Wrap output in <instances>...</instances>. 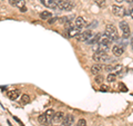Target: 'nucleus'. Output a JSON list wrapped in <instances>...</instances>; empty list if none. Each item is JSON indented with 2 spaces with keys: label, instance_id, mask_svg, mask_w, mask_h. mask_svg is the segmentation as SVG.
<instances>
[{
  "label": "nucleus",
  "instance_id": "obj_1",
  "mask_svg": "<svg viewBox=\"0 0 133 126\" xmlns=\"http://www.w3.org/2000/svg\"><path fill=\"white\" fill-rule=\"evenodd\" d=\"M104 36L108 37L111 41H115L119 39V33H118V29H116L113 25H108L105 27L104 30Z\"/></svg>",
  "mask_w": 133,
  "mask_h": 126
},
{
  "label": "nucleus",
  "instance_id": "obj_2",
  "mask_svg": "<svg viewBox=\"0 0 133 126\" xmlns=\"http://www.w3.org/2000/svg\"><path fill=\"white\" fill-rule=\"evenodd\" d=\"M57 9L70 11V10L73 9V3L71 1H69V0H58L57 1Z\"/></svg>",
  "mask_w": 133,
  "mask_h": 126
},
{
  "label": "nucleus",
  "instance_id": "obj_3",
  "mask_svg": "<svg viewBox=\"0 0 133 126\" xmlns=\"http://www.w3.org/2000/svg\"><path fill=\"white\" fill-rule=\"evenodd\" d=\"M93 60L97 61V62H109V61H112L113 59H112L109 55H107V53L97 51L93 55Z\"/></svg>",
  "mask_w": 133,
  "mask_h": 126
},
{
  "label": "nucleus",
  "instance_id": "obj_4",
  "mask_svg": "<svg viewBox=\"0 0 133 126\" xmlns=\"http://www.w3.org/2000/svg\"><path fill=\"white\" fill-rule=\"evenodd\" d=\"M119 27H120V29H121L122 35H123L124 38H129V37H130V33H131L129 24L127 21H121V22H120V25H119Z\"/></svg>",
  "mask_w": 133,
  "mask_h": 126
},
{
  "label": "nucleus",
  "instance_id": "obj_5",
  "mask_svg": "<svg viewBox=\"0 0 133 126\" xmlns=\"http://www.w3.org/2000/svg\"><path fill=\"white\" fill-rule=\"evenodd\" d=\"M112 12L116 16V17H124L125 15V8L122 6H112Z\"/></svg>",
  "mask_w": 133,
  "mask_h": 126
},
{
  "label": "nucleus",
  "instance_id": "obj_6",
  "mask_svg": "<svg viewBox=\"0 0 133 126\" xmlns=\"http://www.w3.org/2000/svg\"><path fill=\"white\" fill-rule=\"evenodd\" d=\"M91 37H92V32L90 30H87L84 32H80L79 35L77 36V39L79 41H88Z\"/></svg>",
  "mask_w": 133,
  "mask_h": 126
},
{
  "label": "nucleus",
  "instance_id": "obj_7",
  "mask_svg": "<svg viewBox=\"0 0 133 126\" xmlns=\"http://www.w3.org/2000/svg\"><path fill=\"white\" fill-rule=\"evenodd\" d=\"M40 1L44 7L49 8V9H57V1L56 0H40Z\"/></svg>",
  "mask_w": 133,
  "mask_h": 126
},
{
  "label": "nucleus",
  "instance_id": "obj_8",
  "mask_svg": "<svg viewBox=\"0 0 133 126\" xmlns=\"http://www.w3.org/2000/svg\"><path fill=\"white\" fill-rule=\"evenodd\" d=\"M74 123V116L73 115H64V118L62 121V125L63 126H72Z\"/></svg>",
  "mask_w": 133,
  "mask_h": 126
},
{
  "label": "nucleus",
  "instance_id": "obj_9",
  "mask_svg": "<svg viewBox=\"0 0 133 126\" xmlns=\"http://www.w3.org/2000/svg\"><path fill=\"white\" fill-rule=\"evenodd\" d=\"M64 118V114L62 112H57L55 113V115L52 117V122L55 124H59V123H62V121Z\"/></svg>",
  "mask_w": 133,
  "mask_h": 126
},
{
  "label": "nucleus",
  "instance_id": "obj_10",
  "mask_svg": "<svg viewBox=\"0 0 133 126\" xmlns=\"http://www.w3.org/2000/svg\"><path fill=\"white\" fill-rule=\"evenodd\" d=\"M74 26H76L77 28H79V29L85 27V26H87L85 19L83 18V17H77V18H76V21H74Z\"/></svg>",
  "mask_w": 133,
  "mask_h": 126
},
{
  "label": "nucleus",
  "instance_id": "obj_11",
  "mask_svg": "<svg viewBox=\"0 0 133 126\" xmlns=\"http://www.w3.org/2000/svg\"><path fill=\"white\" fill-rule=\"evenodd\" d=\"M20 94H21V93H20L19 89H11V90H9L7 93L8 98H10L11 100H16L20 96Z\"/></svg>",
  "mask_w": 133,
  "mask_h": 126
},
{
  "label": "nucleus",
  "instance_id": "obj_12",
  "mask_svg": "<svg viewBox=\"0 0 133 126\" xmlns=\"http://www.w3.org/2000/svg\"><path fill=\"white\" fill-rule=\"evenodd\" d=\"M103 68H104V67H103L102 64H94L92 67H91V73L93 75H99V74H101Z\"/></svg>",
  "mask_w": 133,
  "mask_h": 126
},
{
  "label": "nucleus",
  "instance_id": "obj_13",
  "mask_svg": "<svg viewBox=\"0 0 133 126\" xmlns=\"http://www.w3.org/2000/svg\"><path fill=\"white\" fill-rule=\"evenodd\" d=\"M66 30H68V37H70V38L76 37V36H78L79 33H80V29L77 28L76 26H72L71 28L66 29Z\"/></svg>",
  "mask_w": 133,
  "mask_h": 126
},
{
  "label": "nucleus",
  "instance_id": "obj_14",
  "mask_svg": "<svg viewBox=\"0 0 133 126\" xmlns=\"http://www.w3.org/2000/svg\"><path fill=\"white\" fill-rule=\"evenodd\" d=\"M112 53L114 54V56H116V57H120V56H122V54L124 53V50H123V48L122 47H120V46H113L112 47Z\"/></svg>",
  "mask_w": 133,
  "mask_h": 126
},
{
  "label": "nucleus",
  "instance_id": "obj_15",
  "mask_svg": "<svg viewBox=\"0 0 133 126\" xmlns=\"http://www.w3.org/2000/svg\"><path fill=\"white\" fill-rule=\"evenodd\" d=\"M51 17H52V14L50 11H48V10H44V11H42L40 14V18L42 20H49Z\"/></svg>",
  "mask_w": 133,
  "mask_h": 126
},
{
  "label": "nucleus",
  "instance_id": "obj_16",
  "mask_svg": "<svg viewBox=\"0 0 133 126\" xmlns=\"http://www.w3.org/2000/svg\"><path fill=\"white\" fill-rule=\"evenodd\" d=\"M100 37H101V35H100V33H97V35H95L94 37H91V38L87 41V43H88L89 45H94V44H97L98 41H99V39H100Z\"/></svg>",
  "mask_w": 133,
  "mask_h": 126
},
{
  "label": "nucleus",
  "instance_id": "obj_17",
  "mask_svg": "<svg viewBox=\"0 0 133 126\" xmlns=\"http://www.w3.org/2000/svg\"><path fill=\"white\" fill-rule=\"evenodd\" d=\"M38 122L41 124V125H45V124H48V118H47V116H45V114H41L39 117H38Z\"/></svg>",
  "mask_w": 133,
  "mask_h": 126
},
{
  "label": "nucleus",
  "instance_id": "obj_18",
  "mask_svg": "<svg viewBox=\"0 0 133 126\" xmlns=\"http://www.w3.org/2000/svg\"><path fill=\"white\" fill-rule=\"evenodd\" d=\"M30 96L27 95V94H24L22 95V97H21V100H20V103H21V105H26V104H29L30 103Z\"/></svg>",
  "mask_w": 133,
  "mask_h": 126
},
{
  "label": "nucleus",
  "instance_id": "obj_19",
  "mask_svg": "<svg viewBox=\"0 0 133 126\" xmlns=\"http://www.w3.org/2000/svg\"><path fill=\"white\" fill-rule=\"evenodd\" d=\"M94 2H95V5H97L98 7H100V8H104L107 6L105 0H94Z\"/></svg>",
  "mask_w": 133,
  "mask_h": 126
},
{
  "label": "nucleus",
  "instance_id": "obj_20",
  "mask_svg": "<svg viewBox=\"0 0 133 126\" xmlns=\"http://www.w3.org/2000/svg\"><path fill=\"white\" fill-rule=\"evenodd\" d=\"M107 81L109 83H114L116 81V75L115 74H109L107 77Z\"/></svg>",
  "mask_w": 133,
  "mask_h": 126
},
{
  "label": "nucleus",
  "instance_id": "obj_21",
  "mask_svg": "<svg viewBox=\"0 0 133 126\" xmlns=\"http://www.w3.org/2000/svg\"><path fill=\"white\" fill-rule=\"evenodd\" d=\"M72 18H73L72 16H69V17H61V18H60V21H61L62 24H66V22L72 21Z\"/></svg>",
  "mask_w": 133,
  "mask_h": 126
},
{
  "label": "nucleus",
  "instance_id": "obj_22",
  "mask_svg": "<svg viewBox=\"0 0 133 126\" xmlns=\"http://www.w3.org/2000/svg\"><path fill=\"white\" fill-rule=\"evenodd\" d=\"M53 115H55V112H53L52 110H48L47 112H45V116H47V118H48V121H50V119H52V117H53Z\"/></svg>",
  "mask_w": 133,
  "mask_h": 126
},
{
  "label": "nucleus",
  "instance_id": "obj_23",
  "mask_svg": "<svg viewBox=\"0 0 133 126\" xmlns=\"http://www.w3.org/2000/svg\"><path fill=\"white\" fill-rule=\"evenodd\" d=\"M103 81H104V78H103L102 75H95V83H98V84H102Z\"/></svg>",
  "mask_w": 133,
  "mask_h": 126
},
{
  "label": "nucleus",
  "instance_id": "obj_24",
  "mask_svg": "<svg viewBox=\"0 0 133 126\" xmlns=\"http://www.w3.org/2000/svg\"><path fill=\"white\" fill-rule=\"evenodd\" d=\"M16 7H18L19 9L22 7H26V2H24V0H17V5Z\"/></svg>",
  "mask_w": 133,
  "mask_h": 126
},
{
  "label": "nucleus",
  "instance_id": "obj_25",
  "mask_svg": "<svg viewBox=\"0 0 133 126\" xmlns=\"http://www.w3.org/2000/svg\"><path fill=\"white\" fill-rule=\"evenodd\" d=\"M77 126H88V125H87V121H85L84 118H81V119H79V122H78Z\"/></svg>",
  "mask_w": 133,
  "mask_h": 126
},
{
  "label": "nucleus",
  "instance_id": "obj_26",
  "mask_svg": "<svg viewBox=\"0 0 133 126\" xmlns=\"http://www.w3.org/2000/svg\"><path fill=\"white\" fill-rule=\"evenodd\" d=\"M104 69H105L107 71H113V70L115 69V66H113V65H107V66L104 67Z\"/></svg>",
  "mask_w": 133,
  "mask_h": 126
},
{
  "label": "nucleus",
  "instance_id": "obj_27",
  "mask_svg": "<svg viewBox=\"0 0 133 126\" xmlns=\"http://www.w3.org/2000/svg\"><path fill=\"white\" fill-rule=\"evenodd\" d=\"M100 90H101V91H108V90H109V87H108L107 85H103V84H102L101 87H100Z\"/></svg>",
  "mask_w": 133,
  "mask_h": 126
},
{
  "label": "nucleus",
  "instance_id": "obj_28",
  "mask_svg": "<svg viewBox=\"0 0 133 126\" xmlns=\"http://www.w3.org/2000/svg\"><path fill=\"white\" fill-rule=\"evenodd\" d=\"M8 1H9L10 6H14V7H16V5H17V0H8Z\"/></svg>",
  "mask_w": 133,
  "mask_h": 126
},
{
  "label": "nucleus",
  "instance_id": "obj_29",
  "mask_svg": "<svg viewBox=\"0 0 133 126\" xmlns=\"http://www.w3.org/2000/svg\"><path fill=\"white\" fill-rule=\"evenodd\" d=\"M56 20H58V17H55V18H52V17H51V18H50L48 21H49V24H53V22L56 21Z\"/></svg>",
  "mask_w": 133,
  "mask_h": 126
},
{
  "label": "nucleus",
  "instance_id": "obj_30",
  "mask_svg": "<svg viewBox=\"0 0 133 126\" xmlns=\"http://www.w3.org/2000/svg\"><path fill=\"white\" fill-rule=\"evenodd\" d=\"M14 118H15V119H16V121H17V122H18V123H19V124H20V125H21V126H24V125H23V124H22V123H21V121H20V119H19V118H18V117H16V116H14Z\"/></svg>",
  "mask_w": 133,
  "mask_h": 126
},
{
  "label": "nucleus",
  "instance_id": "obj_31",
  "mask_svg": "<svg viewBox=\"0 0 133 126\" xmlns=\"http://www.w3.org/2000/svg\"><path fill=\"white\" fill-rule=\"evenodd\" d=\"M20 11H21V12H26V11H27V7H22V8H20Z\"/></svg>",
  "mask_w": 133,
  "mask_h": 126
},
{
  "label": "nucleus",
  "instance_id": "obj_32",
  "mask_svg": "<svg viewBox=\"0 0 133 126\" xmlns=\"http://www.w3.org/2000/svg\"><path fill=\"white\" fill-rule=\"evenodd\" d=\"M130 15H131V17H132V19H133V8L131 9V11H130Z\"/></svg>",
  "mask_w": 133,
  "mask_h": 126
},
{
  "label": "nucleus",
  "instance_id": "obj_33",
  "mask_svg": "<svg viewBox=\"0 0 133 126\" xmlns=\"http://www.w3.org/2000/svg\"><path fill=\"white\" fill-rule=\"evenodd\" d=\"M125 1H127L128 3H132V2H133V0H125Z\"/></svg>",
  "mask_w": 133,
  "mask_h": 126
},
{
  "label": "nucleus",
  "instance_id": "obj_34",
  "mask_svg": "<svg viewBox=\"0 0 133 126\" xmlns=\"http://www.w3.org/2000/svg\"><path fill=\"white\" fill-rule=\"evenodd\" d=\"M131 47H132V49H133V37H132V39H131Z\"/></svg>",
  "mask_w": 133,
  "mask_h": 126
},
{
  "label": "nucleus",
  "instance_id": "obj_35",
  "mask_svg": "<svg viewBox=\"0 0 133 126\" xmlns=\"http://www.w3.org/2000/svg\"><path fill=\"white\" fill-rule=\"evenodd\" d=\"M115 1H116V2H122L123 0H115Z\"/></svg>",
  "mask_w": 133,
  "mask_h": 126
},
{
  "label": "nucleus",
  "instance_id": "obj_36",
  "mask_svg": "<svg viewBox=\"0 0 133 126\" xmlns=\"http://www.w3.org/2000/svg\"><path fill=\"white\" fill-rule=\"evenodd\" d=\"M44 126H51V125H50V124H49V125H48V124H45Z\"/></svg>",
  "mask_w": 133,
  "mask_h": 126
},
{
  "label": "nucleus",
  "instance_id": "obj_37",
  "mask_svg": "<svg viewBox=\"0 0 133 126\" xmlns=\"http://www.w3.org/2000/svg\"><path fill=\"white\" fill-rule=\"evenodd\" d=\"M61 126H63V125H61Z\"/></svg>",
  "mask_w": 133,
  "mask_h": 126
}]
</instances>
